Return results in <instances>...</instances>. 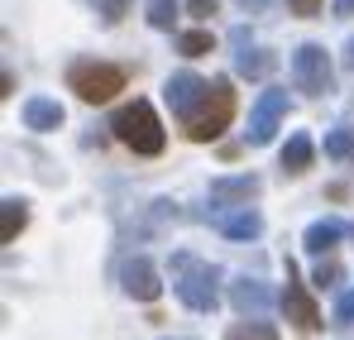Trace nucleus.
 Here are the masks:
<instances>
[{"label":"nucleus","instance_id":"obj_1","mask_svg":"<svg viewBox=\"0 0 354 340\" xmlns=\"http://www.w3.org/2000/svg\"><path fill=\"white\" fill-rule=\"evenodd\" d=\"M216 287H221V269L196 259V254H173V292L182 307L192 312H211L216 307Z\"/></svg>","mask_w":354,"mask_h":340},{"label":"nucleus","instance_id":"obj_2","mask_svg":"<svg viewBox=\"0 0 354 340\" xmlns=\"http://www.w3.org/2000/svg\"><path fill=\"white\" fill-rule=\"evenodd\" d=\"M230 120H235V87H230L225 77H216L211 91H206V101H201L196 115L187 120V139L211 144V139H221V134L230 129Z\"/></svg>","mask_w":354,"mask_h":340},{"label":"nucleus","instance_id":"obj_3","mask_svg":"<svg viewBox=\"0 0 354 340\" xmlns=\"http://www.w3.org/2000/svg\"><path fill=\"white\" fill-rule=\"evenodd\" d=\"M111 129H115L120 144L134 149V154H163V125H158V111L149 101H134V106L115 111Z\"/></svg>","mask_w":354,"mask_h":340},{"label":"nucleus","instance_id":"obj_4","mask_svg":"<svg viewBox=\"0 0 354 340\" xmlns=\"http://www.w3.org/2000/svg\"><path fill=\"white\" fill-rule=\"evenodd\" d=\"M67 87H72L86 106H101V101H111L115 91H124V67L96 62V57H77V62L67 67Z\"/></svg>","mask_w":354,"mask_h":340},{"label":"nucleus","instance_id":"obj_5","mask_svg":"<svg viewBox=\"0 0 354 340\" xmlns=\"http://www.w3.org/2000/svg\"><path fill=\"white\" fill-rule=\"evenodd\" d=\"M292 82H297V91H306V96H326V91L335 87L330 53H326L321 44H301L292 53Z\"/></svg>","mask_w":354,"mask_h":340},{"label":"nucleus","instance_id":"obj_6","mask_svg":"<svg viewBox=\"0 0 354 340\" xmlns=\"http://www.w3.org/2000/svg\"><path fill=\"white\" fill-rule=\"evenodd\" d=\"M206 91H211V82L196 77V72H173L168 87H163V96H168V106H173V115L182 120V125L196 115V106L206 101Z\"/></svg>","mask_w":354,"mask_h":340},{"label":"nucleus","instance_id":"obj_7","mask_svg":"<svg viewBox=\"0 0 354 340\" xmlns=\"http://www.w3.org/2000/svg\"><path fill=\"white\" fill-rule=\"evenodd\" d=\"M283 115H288V91H263V96L254 101V111H249V144L263 149V144L278 134Z\"/></svg>","mask_w":354,"mask_h":340},{"label":"nucleus","instance_id":"obj_8","mask_svg":"<svg viewBox=\"0 0 354 340\" xmlns=\"http://www.w3.org/2000/svg\"><path fill=\"white\" fill-rule=\"evenodd\" d=\"M283 312H288V321H297L301 331H316L321 326V312H316V302L306 297V287L297 278V264L288 259V287H283Z\"/></svg>","mask_w":354,"mask_h":340},{"label":"nucleus","instance_id":"obj_9","mask_svg":"<svg viewBox=\"0 0 354 340\" xmlns=\"http://www.w3.org/2000/svg\"><path fill=\"white\" fill-rule=\"evenodd\" d=\"M120 287L134 297V302H153L163 283H158V269L144 259V254H134V259H124V269H120Z\"/></svg>","mask_w":354,"mask_h":340},{"label":"nucleus","instance_id":"obj_10","mask_svg":"<svg viewBox=\"0 0 354 340\" xmlns=\"http://www.w3.org/2000/svg\"><path fill=\"white\" fill-rule=\"evenodd\" d=\"M211 226L221 235H230V240H259L263 235V216L239 202V206H225V211H211Z\"/></svg>","mask_w":354,"mask_h":340},{"label":"nucleus","instance_id":"obj_11","mask_svg":"<svg viewBox=\"0 0 354 340\" xmlns=\"http://www.w3.org/2000/svg\"><path fill=\"white\" fill-rule=\"evenodd\" d=\"M354 226L350 221H340V216H326V221H311L306 235H301V244L311 249V254H326V249H335L340 240H350Z\"/></svg>","mask_w":354,"mask_h":340},{"label":"nucleus","instance_id":"obj_12","mask_svg":"<svg viewBox=\"0 0 354 340\" xmlns=\"http://www.w3.org/2000/svg\"><path fill=\"white\" fill-rule=\"evenodd\" d=\"M263 192V182L254 177V172H239V177H211V202H221V206H230V202H254Z\"/></svg>","mask_w":354,"mask_h":340},{"label":"nucleus","instance_id":"obj_13","mask_svg":"<svg viewBox=\"0 0 354 340\" xmlns=\"http://www.w3.org/2000/svg\"><path fill=\"white\" fill-rule=\"evenodd\" d=\"M19 120H24V129L48 134V129H58V125H62V106H58V101H48V96H29L24 111H19Z\"/></svg>","mask_w":354,"mask_h":340},{"label":"nucleus","instance_id":"obj_14","mask_svg":"<svg viewBox=\"0 0 354 340\" xmlns=\"http://www.w3.org/2000/svg\"><path fill=\"white\" fill-rule=\"evenodd\" d=\"M230 39H235V48H239V53H235V67L244 72V77H268V72L278 67V57H273V53H259V48H249V34H244V29H235Z\"/></svg>","mask_w":354,"mask_h":340},{"label":"nucleus","instance_id":"obj_15","mask_svg":"<svg viewBox=\"0 0 354 340\" xmlns=\"http://www.w3.org/2000/svg\"><path fill=\"white\" fill-rule=\"evenodd\" d=\"M230 302L244 316H259V312H268V287L259 283V278H235L230 283Z\"/></svg>","mask_w":354,"mask_h":340},{"label":"nucleus","instance_id":"obj_16","mask_svg":"<svg viewBox=\"0 0 354 340\" xmlns=\"http://www.w3.org/2000/svg\"><path fill=\"white\" fill-rule=\"evenodd\" d=\"M311 159H316V144H311V134H292L288 139V149H283V172H306L311 168Z\"/></svg>","mask_w":354,"mask_h":340},{"label":"nucleus","instance_id":"obj_17","mask_svg":"<svg viewBox=\"0 0 354 340\" xmlns=\"http://www.w3.org/2000/svg\"><path fill=\"white\" fill-rule=\"evenodd\" d=\"M0 216H5V226H0V240L10 244V240H15V235L24 230V221H29V202H24V197H5Z\"/></svg>","mask_w":354,"mask_h":340},{"label":"nucleus","instance_id":"obj_18","mask_svg":"<svg viewBox=\"0 0 354 340\" xmlns=\"http://www.w3.org/2000/svg\"><path fill=\"white\" fill-rule=\"evenodd\" d=\"M225 340H278V331H273L268 321L254 316V321H235V326L225 331Z\"/></svg>","mask_w":354,"mask_h":340},{"label":"nucleus","instance_id":"obj_19","mask_svg":"<svg viewBox=\"0 0 354 340\" xmlns=\"http://www.w3.org/2000/svg\"><path fill=\"white\" fill-rule=\"evenodd\" d=\"M326 159H350L354 163V129H330L326 134Z\"/></svg>","mask_w":354,"mask_h":340},{"label":"nucleus","instance_id":"obj_20","mask_svg":"<svg viewBox=\"0 0 354 340\" xmlns=\"http://www.w3.org/2000/svg\"><path fill=\"white\" fill-rule=\"evenodd\" d=\"M177 19V0H149V24L153 29H173Z\"/></svg>","mask_w":354,"mask_h":340},{"label":"nucleus","instance_id":"obj_21","mask_svg":"<svg viewBox=\"0 0 354 340\" xmlns=\"http://www.w3.org/2000/svg\"><path fill=\"white\" fill-rule=\"evenodd\" d=\"M211 44H216V39H211L206 29H196V34H182V39H177V48H182L187 57H201V53H211Z\"/></svg>","mask_w":354,"mask_h":340},{"label":"nucleus","instance_id":"obj_22","mask_svg":"<svg viewBox=\"0 0 354 340\" xmlns=\"http://www.w3.org/2000/svg\"><path fill=\"white\" fill-rule=\"evenodd\" d=\"M316 287H335L340 283V264H316V278H311Z\"/></svg>","mask_w":354,"mask_h":340},{"label":"nucleus","instance_id":"obj_23","mask_svg":"<svg viewBox=\"0 0 354 340\" xmlns=\"http://www.w3.org/2000/svg\"><path fill=\"white\" fill-rule=\"evenodd\" d=\"M335 321H340V326H354V292H350V297H340V307H335Z\"/></svg>","mask_w":354,"mask_h":340},{"label":"nucleus","instance_id":"obj_24","mask_svg":"<svg viewBox=\"0 0 354 340\" xmlns=\"http://www.w3.org/2000/svg\"><path fill=\"white\" fill-rule=\"evenodd\" d=\"M288 10H292V15H301V19H311V15L321 10V0H288Z\"/></svg>","mask_w":354,"mask_h":340},{"label":"nucleus","instance_id":"obj_25","mask_svg":"<svg viewBox=\"0 0 354 340\" xmlns=\"http://www.w3.org/2000/svg\"><path fill=\"white\" fill-rule=\"evenodd\" d=\"M187 10H192L196 19H211V15H216V0H187Z\"/></svg>","mask_w":354,"mask_h":340},{"label":"nucleus","instance_id":"obj_26","mask_svg":"<svg viewBox=\"0 0 354 340\" xmlns=\"http://www.w3.org/2000/svg\"><path fill=\"white\" fill-rule=\"evenodd\" d=\"M124 5H129V0H101V10H106V24H115L120 15H124Z\"/></svg>","mask_w":354,"mask_h":340},{"label":"nucleus","instance_id":"obj_27","mask_svg":"<svg viewBox=\"0 0 354 340\" xmlns=\"http://www.w3.org/2000/svg\"><path fill=\"white\" fill-rule=\"evenodd\" d=\"M330 10H335V15H354V0H335Z\"/></svg>","mask_w":354,"mask_h":340},{"label":"nucleus","instance_id":"obj_28","mask_svg":"<svg viewBox=\"0 0 354 340\" xmlns=\"http://www.w3.org/2000/svg\"><path fill=\"white\" fill-rule=\"evenodd\" d=\"M239 5H244V10H263L268 0H239Z\"/></svg>","mask_w":354,"mask_h":340},{"label":"nucleus","instance_id":"obj_29","mask_svg":"<svg viewBox=\"0 0 354 340\" xmlns=\"http://www.w3.org/2000/svg\"><path fill=\"white\" fill-rule=\"evenodd\" d=\"M345 62H350V72H354V39H350V48H345Z\"/></svg>","mask_w":354,"mask_h":340}]
</instances>
